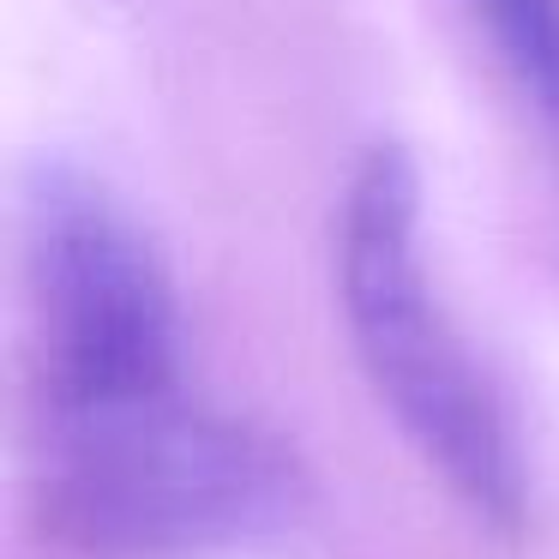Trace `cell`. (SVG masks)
<instances>
[{"label": "cell", "instance_id": "cell-4", "mask_svg": "<svg viewBox=\"0 0 559 559\" xmlns=\"http://www.w3.org/2000/svg\"><path fill=\"white\" fill-rule=\"evenodd\" d=\"M475 7L506 49L511 73L523 79V91H535L542 115L559 133V0H475Z\"/></svg>", "mask_w": 559, "mask_h": 559}, {"label": "cell", "instance_id": "cell-1", "mask_svg": "<svg viewBox=\"0 0 559 559\" xmlns=\"http://www.w3.org/2000/svg\"><path fill=\"white\" fill-rule=\"evenodd\" d=\"M337 283L355 355L379 403L397 415L475 523L511 535L523 523V463L511 427L463 337L445 325L421 265V181L403 151L355 169L337 229Z\"/></svg>", "mask_w": 559, "mask_h": 559}, {"label": "cell", "instance_id": "cell-2", "mask_svg": "<svg viewBox=\"0 0 559 559\" xmlns=\"http://www.w3.org/2000/svg\"><path fill=\"white\" fill-rule=\"evenodd\" d=\"M43 511L109 559H181L241 542L289 499V463L187 391L91 415H43Z\"/></svg>", "mask_w": 559, "mask_h": 559}, {"label": "cell", "instance_id": "cell-3", "mask_svg": "<svg viewBox=\"0 0 559 559\" xmlns=\"http://www.w3.org/2000/svg\"><path fill=\"white\" fill-rule=\"evenodd\" d=\"M31 283L43 325V415H91L181 391L175 289L151 241L91 187L37 199Z\"/></svg>", "mask_w": 559, "mask_h": 559}]
</instances>
